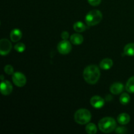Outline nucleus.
Wrapping results in <instances>:
<instances>
[{
    "label": "nucleus",
    "instance_id": "obj_14",
    "mask_svg": "<svg viewBox=\"0 0 134 134\" xmlns=\"http://www.w3.org/2000/svg\"><path fill=\"white\" fill-rule=\"evenodd\" d=\"M70 40L71 43H73L75 45H79V44H82L84 41V38L82 35H80L79 34H74L71 36Z\"/></svg>",
    "mask_w": 134,
    "mask_h": 134
},
{
    "label": "nucleus",
    "instance_id": "obj_12",
    "mask_svg": "<svg viewBox=\"0 0 134 134\" xmlns=\"http://www.w3.org/2000/svg\"><path fill=\"white\" fill-rule=\"evenodd\" d=\"M113 65V62L111 59L105 58L101 61L100 64H99V67L101 69H103V70H108L112 68Z\"/></svg>",
    "mask_w": 134,
    "mask_h": 134
},
{
    "label": "nucleus",
    "instance_id": "obj_20",
    "mask_svg": "<svg viewBox=\"0 0 134 134\" xmlns=\"http://www.w3.org/2000/svg\"><path fill=\"white\" fill-rule=\"evenodd\" d=\"M14 49L15 51H16L18 52H23L26 49V46L24 43H17L15 46H14Z\"/></svg>",
    "mask_w": 134,
    "mask_h": 134
},
{
    "label": "nucleus",
    "instance_id": "obj_2",
    "mask_svg": "<svg viewBox=\"0 0 134 134\" xmlns=\"http://www.w3.org/2000/svg\"><path fill=\"white\" fill-rule=\"evenodd\" d=\"M116 124L112 117H105L101 119L98 123L99 129L103 133H111L116 129Z\"/></svg>",
    "mask_w": 134,
    "mask_h": 134
},
{
    "label": "nucleus",
    "instance_id": "obj_16",
    "mask_svg": "<svg viewBox=\"0 0 134 134\" xmlns=\"http://www.w3.org/2000/svg\"><path fill=\"white\" fill-rule=\"evenodd\" d=\"M73 29L77 32H83L86 30V26L83 22H77L73 25Z\"/></svg>",
    "mask_w": 134,
    "mask_h": 134
},
{
    "label": "nucleus",
    "instance_id": "obj_4",
    "mask_svg": "<svg viewBox=\"0 0 134 134\" xmlns=\"http://www.w3.org/2000/svg\"><path fill=\"white\" fill-rule=\"evenodd\" d=\"M103 15L102 12L98 10H90L85 17V21L88 26H94L98 24L102 21Z\"/></svg>",
    "mask_w": 134,
    "mask_h": 134
},
{
    "label": "nucleus",
    "instance_id": "obj_19",
    "mask_svg": "<svg viewBox=\"0 0 134 134\" xmlns=\"http://www.w3.org/2000/svg\"><path fill=\"white\" fill-rule=\"evenodd\" d=\"M120 102L122 105H127L130 102V97L129 94L127 93H123L120 95Z\"/></svg>",
    "mask_w": 134,
    "mask_h": 134
},
{
    "label": "nucleus",
    "instance_id": "obj_17",
    "mask_svg": "<svg viewBox=\"0 0 134 134\" xmlns=\"http://www.w3.org/2000/svg\"><path fill=\"white\" fill-rule=\"evenodd\" d=\"M126 90L128 92L134 93V76L129 79L126 85Z\"/></svg>",
    "mask_w": 134,
    "mask_h": 134
},
{
    "label": "nucleus",
    "instance_id": "obj_13",
    "mask_svg": "<svg viewBox=\"0 0 134 134\" xmlns=\"http://www.w3.org/2000/svg\"><path fill=\"white\" fill-rule=\"evenodd\" d=\"M117 120L119 124L122 125H125V124H128L130 121V116L127 113H123L120 114L117 117Z\"/></svg>",
    "mask_w": 134,
    "mask_h": 134
},
{
    "label": "nucleus",
    "instance_id": "obj_3",
    "mask_svg": "<svg viewBox=\"0 0 134 134\" xmlns=\"http://www.w3.org/2000/svg\"><path fill=\"white\" fill-rule=\"evenodd\" d=\"M91 113L86 109H81L76 111L74 115V119L76 122L81 125L86 124L91 120Z\"/></svg>",
    "mask_w": 134,
    "mask_h": 134
},
{
    "label": "nucleus",
    "instance_id": "obj_7",
    "mask_svg": "<svg viewBox=\"0 0 134 134\" xmlns=\"http://www.w3.org/2000/svg\"><path fill=\"white\" fill-rule=\"evenodd\" d=\"M12 44L7 39H2L0 41V53L2 56L8 54L10 52Z\"/></svg>",
    "mask_w": 134,
    "mask_h": 134
},
{
    "label": "nucleus",
    "instance_id": "obj_6",
    "mask_svg": "<svg viewBox=\"0 0 134 134\" xmlns=\"http://www.w3.org/2000/svg\"><path fill=\"white\" fill-rule=\"evenodd\" d=\"M12 79H13L14 85L18 87H22V86H24L26 84V81H27L24 75L20 72L14 73V74L13 75Z\"/></svg>",
    "mask_w": 134,
    "mask_h": 134
},
{
    "label": "nucleus",
    "instance_id": "obj_5",
    "mask_svg": "<svg viewBox=\"0 0 134 134\" xmlns=\"http://www.w3.org/2000/svg\"><path fill=\"white\" fill-rule=\"evenodd\" d=\"M57 48L60 54L65 55L71 52L72 49V46L69 41L67 40H63L58 43Z\"/></svg>",
    "mask_w": 134,
    "mask_h": 134
},
{
    "label": "nucleus",
    "instance_id": "obj_8",
    "mask_svg": "<svg viewBox=\"0 0 134 134\" xmlns=\"http://www.w3.org/2000/svg\"><path fill=\"white\" fill-rule=\"evenodd\" d=\"M0 88L1 94L5 96L9 95L13 91V86L9 81H2L1 82Z\"/></svg>",
    "mask_w": 134,
    "mask_h": 134
},
{
    "label": "nucleus",
    "instance_id": "obj_21",
    "mask_svg": "<svg viewBox=\"0 0 134 134\" xmlns=\"http://www.w3.org/2000/svg\"><path fill=\"white\" fill-rule=\"evenodd\" d=\"M4 71L7 75H13L14 74V69L11 65H7L4 68Z\"/></svg>",
    "mask_w": 134,
    "mask_h": 134
},
{
    "label": "nucleus",
    "instance_id": "obj_11",
    "mask_svg": "<svg viewBox=\"0 0 134 134\" xmlns=\"http://www.w3.org/2000/svg\"><path fill=\"white\" fill-rule=\"evenodd\" d=\"M22 33L19 29L16 28L13 29L10 33V40L13 42H18L20 40V39L22 38Z\"/></svg>",
    "mask_w": 134,
    "mask_h": 134
},
{
    "label": "nucleus",
    "instance_id": "obj_15",
    "mask_svg": "<svg viewBox=\"0 0 134 134\" xmlns=\"http://www.w3.org/2000/svg\"><path fill=\"white\" fill-rule=\"evenodd\" d=\"M124 54L128 56H134V43H128L124 48Z\"/></svg>",
    "mask_w": 134,
    "mask_h": 134
},
{
    "label": "nucleus",
    "instance_id": "obj_9",
    "mask_svg": "<svg viewBox=\"0 0 134 134\" xmlns=\"http://www.w3.org/2000/svg\"><path fill=\"white\" fill-rule=\"evenodd\" d=\"M90 104L96 109H101L105 105V101L102 97L94 96L90 99Z\"/></svg>",
    "mask_w": 134,
    "mask_h": 134
},
{
    "label": "nucleus",
    "instance_id": "obj_24",
    "mask_svg": "<svg viewBox=\"0 0 134 134\" xmlns=\"http://www.w3.org/2000/svg\"><path fill=\"white\" fill-rule=\"evenodd\" d=\"M61 37L63 40H68L69 38V33L68 31H64L62 33Z\"/></svg>",
    "mask_w": 134,
    "mask_h": 134
},
{
    "label": "nucleus",
    "instance_id": "obj_25",
    "mask_svg": "<svg viewBox=\"0 0 134 134\" xmlns=\"http://www.w3.org/2000/svg\"><path fill=\"white\" fill-rule=\"evenodd\" d=\"M1 81H3V75L1 76Z\"/></svg>",
    "mask_w": 134,
    "mask_h": 134
},
{
    "label": "nucleus",
    "instance_id": "obj_22",
    "mask_svg": "<svg viewBox=\"0 0 134 134\" xmlns=\"http://www.w3.org/2000/svg\"><path fill=\"white\" fill-rule=\"evenodd\" d=\"M115 132L117 133H128V130H127V128H126L125 127L123 126H120V127H118L117 128H116L115 130Z\"/></svg>",
    "mask_w": 134,
    "mask_h": 134
},
{
    "label": "nucleus",
    "instance_id": "obj_18",
    "mask_svg": "<svg viewBox=\"0 0 134 134\" xmlns=\"http://www.w3.org/2000/svg\"><path fill=\"white\" fill-rule=\"evenodd\" d=\"M86 132L88 134H95L97 133V127L93 123H89L86 126Z\"/></svg>",
    "mask_w": 134,
    "mask_h": 134
},
{
    "label": "nucleus",
    "instance_id": "obj_10",
    "mask_svg": "<svg viewBox=\"0 0 134 134\" xmlns=\"http://www.w3.org/2000/svg\"><path fill=\"white\" fill-rule=\"evenodd\" d=\"M124 90V85L120 82H115L110 87V91L113 94L118 95Z\"/></svg>",
    "mask_w": 134,
    "mask_h": 134
},
{
    "label": "nucleus",
    "instance_id": "obj_1",
    "mask_svg": "<svg viewBox=\"0 0 134 134\" xmlns=\"http://www.w3.org/2000/svg\"><path fill=\"white\" fill-rule=\"evenodd\" d=\"M100 75L99 68L96 65H88L83 71L84 79L90 85L97 83L100 78Z\"/></svg>",
    "mask_w": 134,
    "mask_h": 134
},
{
    "label": "nucleus",
    "instance_id": "obj_23",
    "mask_svg": "<svg viewBox=\"0 0 134 134\" xmlns=\"http://www.w3.org/2000/svg\"><path fill=\"white\" fill-rule=\"evenodd\" d=\"M102 0H88L89 4L92 6H98L101 3Z\"/></svg>",
    "mask_w": 134,
    "mask_h": 134
}]
</instances>
